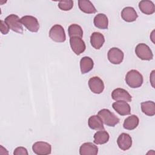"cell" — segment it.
<instances>
[{
    "mask_svg": "<svg viewBox=\"0 0 155 155\" xmlns=\"http://www.w3.org/2000/svg\"><path fill=\"white\" fill-rule=\"evenodd\" d=\"M58 7L64 11L70 10L73 7V1L72 0L61 1L58 2Z\"/></svg>",
    "mask_w": 155,
    "mask_h": 155,
    "instance_id": "26",
    "label": "cell"
},
{
    "mask_svg": "<svg viewBox=\"0 0 155 155\" xmlns=\"http://www.w3.org/2000/svg\"><path fill=\"white\" fill-rule=\"evenodd\" d=\"M9 27L5 21L1 20V32L3 35H6L9 31Z\"/></svg>",
    "mask_w": 155,
    "mask_h": 155,
    "instance_id": "28",
    "label": "cell"
},
{
    "mask_svg": "<svg viewBox=\"0 0 155 155\" xmlns=\"http://www.w3.org/2000/svg\"><path fill=\"white\" fill-rule=\"evenodd\" d=\"M78 5L79 9L85 13L93 14L97 12L94 5L89 0H79Z\"/></svg>",
    "mask_w": 155,
    "mask_h": 155,
    "instance_id": "20",
    "label": "cell"
},
{
    "mask_svg": "<svg viewBox=\"0 0 155 155\" xmlns=\"http://www.w3.org/2000/svg\"><path fill=\"white\" fill-rule=\"evenodd\" d=\"M139 119L136 115L132 114L127 117L124 122L123 127L125 129L128 130H132L135 129L139 125Z\"/></svg>",
    "mask_w": 155,
    "mask_h": 155,
    "instance_id": "22",
    "label": "cell"
},
{
    "mask_svg": "<svg viewBox=\"0 0 155 155\" xmlns=\"http://www.w3.org/2000/svg\"><path fill=\"white\" fill-rule=\"evenodd\" d=\"M97 115L101 117L103 123L109 127H114L120 121V119L113 113L107 108L101 110Z\"/></svg>",
    "mask_w": 155,
    "mask_h": 155,
    "instance_id": "2",
    "label": "cell"
},
{
    "mask_svg": "<svg viewBox=\"0 0 155 155\" xmlns=\"http://www.w3.org/2000/svg\"><path fill=\"white\" fill-rule=\"evenodd\" d=\"M50 38L54 42H64L66 40V35L63 27L59 24L54 25L49 31Z\"/></svg>",
    "mask_w": 155,
    "mask_h": 155,
    "instance_id": "4",
    "label": "cell"
},
{
    "mask_svg": "<svg viewBox=\"0 0 155 155\" xmlns=\"http://www.w3.org/2000/svg\"><path fill=\"white\" fill-rule=\"evenodd\" d=\"M121 17L122 19L128 22H134L136 20L138 15L132 7H126L121 12Z\"/></svg>",
    "mask_w": 155,
    "mask_h": 155,
    "instance_id": "14",
    "label": "cell"
},
{
    "mask_svg": "<svg viewBox=\"0 0 155 155\" xmlns=\"http://www.w3.org/2000/svg\"><path fill=\"white\" fill-rule=\"evenodd\" d=\"M19 16L15 14H11L5 18V22L8 25L10 29L12 31L22 34L24 32V29L22 24L21 22Z\"/></svg>",
    "mask_w": 155,
    "mask_h": 155,
    "instance_id": "3",
    "label": "cell"
},
{
    "mask_svg": "<svg viewBox=\"0 0 155 155\" xmlns=\"http://www.w3.org/2000/svg\"><path fill=\"white\" fill-rule=\"evenodd\" d=\"M143 81V76L136 70H130L125 76V82L127 84L133 88L141 87Z\"/></svg>",
    "mask_w": 155,
    "mask_h": 155,
    "instance_id": "1",
    "label": "cell"
},
{
    "mask_svg": "<svg viewBox=\"0 0 155 155\" xmlns=\"http://www.w3.org/2000/svg\"><path fill=\"white\" fill-rule=\"evenodd\" d=\"M142 111L148 116H153L155 114V103L148 101L143 102L140 104Z\"/></svg>",
    "mask_w": 155,
    "mask_h": 155,
    "instance_id": "24",
    "label": "cell"
},
{
    "mask_svg": "<svg viewBox=\"0 0 155 155\" xmlns=\"http://www.w3.org/2000/svg\"><path fill=\"white\" fill-rule=\"evenodd\" d=\"M98 153V147L91 142L82 143L79 148L81 155H96Z\"/></svg>",
    "mask_w": 155,
    "mask_h": 155,
    "instance_id": "15",
    "label": "cell"
},
{
    "mask_svg": "<svg viewBox=\"0 0 155 155\" xmlns=\"http://www.w3.org/2000/svg\"><path fill=\"white\" fill-rule=\"evenodd\" d=\"M108 61L113 64H120L124 59V52L117 47L110 48L107 53Z\"/></svg>",
    "mask_w": 155,
    "mask_h": 155,
    "instance_id": "7",
    "label": "cell"
},
{
    "mask_svg": "<svg viewBox=\"0 0 155 155\" xmlns=\"http://www.w3.org/2000/svg\"><path fill=\"white\" fill-rule=\"evenodd\" d=\"M88 127L94 130H104V123L98 115H93L88 118Z\"/></svg>",
    "mask_w": 155,
    "mask_h": 155,
    "instance_id": "17",
    "label": "cell"
},
{
    "mask_svg": "<svg viewBox=\"0 0 155 155\" xmlns=\"http://www.w3.org/2000/svg\"><path fill=\"white\" fill-rule=\"evenodd\" d=\"M93 23L96 27L100 29H107L108 26V19L104 13H98L93 19Z\"/></svg>",
    "mask_w": 155,
    "mask_h": 155,
    "instance_id": "19",
    "label": "cell"
},
{
    "mask_svg": "<svg viewBox=\"0 0 155 155\" xmlns=\"http://www.w3.org/2000/svg\"><path fill=\"white\" fill-rule=\"evenodd\" d=\"M93 61L88 56H84L80 61V68L82 74H85L90 71L93 69Z\"/></svg>",
    "mask_w": 155,
    "mask_h": 155,
    "instance_id": "21",
    "label": "cell"
},
{
    "mask_svg": "<svg viewBox=\"0 0 155 155\" xmlns=\"http://www.w3.org/2000/svg\"><path fill=\"white\" fill-rule=\"evenodd\" d=\"M140 10L145 15H152L155 12V6L151 1L142 0L139 3Z\"/></svg>",
    "mask_w": 155,
    "mask_h": 155,
    "instance_id": "18",
    "label": "cell"
},
{
    "mask_svg": "<svg viewBox=\"0 0 155 155\" xmlns=\"http://www.w3.org/2000/svg\"><path fill=\"white\" fill-rule=\"evenodd\" d=\"M21 22L24 25L27 29L31 32H37L39 29V22L35 17L30 15L22 16L21 19Z\"/></svg>",
    "mask_w": 155,
    "mask_h": 155,
    "instance_id": "6",
    "label": "cell"
},
{
    "mask_svg": "<svg viewBox=\"0 0 155 155\" xmlns=\"http://www.w3.org/2000/svg\"><path fill=\"white\" fill-rule=\"evenodd\" d=\"M14 155H28L27 150L23 147H18L16 148L13 151Z\"/></svg>",
    "mask_w": 155,
    "mask_h": 155,
    "instance_id": "27",
    "label": "cell"
},
{
    "mask_svg": "<svg viewBox=\"0 0 155 155\" xmlns=\"http://www.w3.org/2000/svg\"><path fill=\"white\" fill-rule=\"evenodd\" d=\"M137 56L143 61H150L153 58V54L150 48L144 43L137 44L135 48Z\"/></svg>",
    "mask_w": 155,
    "mask_h": 155,
    "instance_id": "5",
    "label": "cell"
},
{
    "mask_svg": "<svg viewBox=\"0 0 155 155\" xmlns=\"http://www.w3.org/2000/svg\"><path fill=\"white\" fill-rule=\"evenodd\" d=\"M113 109L120 115L126 116L131 113V107L125 101H118L114 102L112 104Z\"/></svg>",
    "mask_w": 155,
    "mask_h": 155,
    "instance_id": "12",
    "label": "cell"
},
{
    "mask_svg": "<svg viewBox=\"0 0 155 155\" xmlns=\"http://www.w3.org/2000/svg\"><path fill=\"white\" fill-rule=\"evenodd\" d=\"M105 42L104 36L99 32H93L90 36V44L95 49H100Z\"/></svg>",
    "mask_w": 155,
    "mask_h": 155,
    "instance_id": "16",
    "label": "cell"
},
{
    "mask_svg": "<svg viewBox=\"0 0 155 155\" xmlns=\"http://www.w3.org/2000/svg\"><path fill=\"white\" fill-rule=\"evenodd\" d=\"M70 45L73 51L77 55L82 53L86 48L85 42L79 37L70 38Z\"/></svg>",
    "mask_w": 155,
    "mask_h": 155,
    "instance_id": "9",
    "label": "cell"
},
{
    "mask_svg": "<svg viewBox=\"0 0 155 155\" xmlns=\"http://www.w3.org/2000/svg\"><path fill=\"white\" fill-rule=\"evenodd\" d=\"M94 143L97 145H102L107 143L109 140L110 135L105 130H99L94 134Z\"/></svg>",
    "mask_w": 155,
    "mask_h": 155,
    "instance_id": "23",
    "label": "cell"
},
{
    "mask_svg": "<svg viewBox=\"0 0 155 155\" xmlns=\"http://www.w3.org/2000/svg\"><path fill=\"white\" fill-rule=\"evenodd\" d=\"M33 151L38 155L50 154L51 152V146L50 143L43 142H36L32 145Z\"/></svg>",
    "mask_w": 155,
    "mask_h": 155,
    "instance_id": "8",
    "label": "cell"
},
{
    "mask_svg": "<svg viewBox=\"0 0 155 155\" xmlns=\"http://www.w3.org/2000/svg\"><path fill=\"white\" fill-rule=\"evenodd\" d=\"M88 87L90 90L95 94H100L104 90L103 81L98 76H93L88 80Z\"/></svg>",
    "mask_w": 155,
    "mask_h": 155,
    "instance_id": "10",
    "label": "cell"
},
{
    "mask_svg": "<svg viewBox=\"0 0 155 155\" xmlns=\"http://www.w3.org/2000/svg\"><path fill=\"white\" fill-rule=\"evenodd\" d=\"M68 33L70 38L79 37L81 38L83 36V30L80 25L76 24H73L68 27Z\"/></svg>",
    "mask_w": 155,
    "mask_h": 155,
    "instance_id": "25",
    "label": "cell"
},
{
    "mask_svg": "<svg viewBox=\"0 0 155 155\" xmlns=\"http://www.w3.org/2000/svg\"><path fill=\"white\" fill-rule=\"evenodd\" d=\"M117 143L119 148L122 150H128L132 145V138L130 134L122 133L119 136L117 139Z\"/></svg>",
    "mask_w": 155,
    "mask_h": 155,
    "instance_id": "13",
    "label": "cell"
},
{
    "mask_svg": "<svg viewBox=\"0 0 155 155\" xmlns=\"http://www.w3.org/2000/svg\"><path fill=\"white\" fill-rule=\"evenodd\" d=\"M111 97L116 101H124L127 102H130L132 100L131 96L125 89L117 88L114 89L111 93Z\"/></svg>",
    "mask_w": 155,
    "mask_h": 155,
    "instance_id": "11",
    "label": "cell"
}]
</instances>
